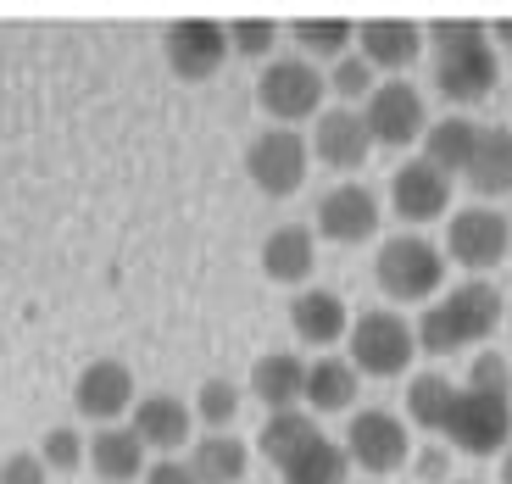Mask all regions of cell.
<instances>
[{
	"label": "cell",
	"mask_w": 512,
	"mask_h": 484,
	"mask_svg": "<svg viewBox=\"0 0 512 484\" xmlns=\"http://www.w3.org/2000/svg\"><path fill=\"white\" fill-rule=\"evenodd\" d=\"M407 423L440 434V446L462 457H501L512 446V357L479 351L468 384H451L446 373H412Z\"/></svg>",
	"instance_id": "cell-1"
},
{
	"label": "cell",
	"mask_w": 512,
	"mask_h": 484,
	"mask_svg": "<svg viewBox=\"0 0 512 484\" xmlns=\"http://www.w3.org/2000/svg\"><path fill=\"white\" fill-rule=\"evenodd\" d=\"M429 39V67H435V90L446 95L451 106H479L490 101L501 78L496 62V39H490V23H474V17H446V23L423 28Z\"/></svg>",
	"instance_id": "cell-2"
},
{
	"label": "cell",
	"mask_w": 512,
	"mask_h": 484,
	"mask_svg": "<svg viewBox=\"0 0 512 484\" xmlns=\"http://www.w3.org/2000/svg\"><path fill=\"white\" fill-rule=\"evenodd\" d=\"M507 323V295L490 279H462L457 290L435 295L423 306L418 329V357H457L468 345H485Z\"/></svg>",
	"instance_id": "cell-3"
},
{
	"label": "cell",
	"mask_w": 512,
	"mask_h": 484,
	"mask_svg": "<svg viewBox=\"0 0 512 484\" xmlns=\"http://www.w3.org/2000/svg\"><path fill=\"white\" fill-rule=\"evenodd\" d=\"M346 362L368 379H401L418 362V329L412 318H401L396 306H373L357 312L346 329Z\"/></svg>",
	"instance_id": "cell-4"
},
{
	"label": "cell",
	"mask_w": 512,
	"mask_h": 484,
	"mask_svg": "<svg viewBox=\"0 0 512 484\" xmlns=\"http://www.w3.org/2000/svg\"><path fill=\"white\" fill-rule=\"evenodd\" d=\"M373 284L384 290V301H435L446 284V251L423 234H390L373 256Z\"/></svg>",
	"instance_id": "cell-5"
},
{
	"label": "cell",
	"mask_w": 512,
	"mask_h": 484,
	"mask_svg": "<svg viewBox=\"0 0 512 484\" xmlns=\"http://www.w3.org/2000/svg\"><path fill=\"white\" fill-rule=\"evenodd\" d=\"M512 256V217L496 212V206H457L446 217V262L468 268L474 279L496 273Z\"/></svg>",
	"instance_id": "cell-6"
},
{
	"label": "cell",
	"mask_w": 512,
	"mask_h": 484,
	"mask_svg": "<svg viewBox=\"0 0 512 484\" xmlns=\"http://www.w3.org/2000/svg\"><path fill=\"white\" fill-rule=\"evenodd\" d=\"M323 95H329V73H318L307 56H279V62H268L256 73V106L279 128L301 123V117H318Z\"/></svg>",
	"instance_id": "cell-7"
},
{
	"label": "cell",
	"mask_w": 512,
	"mask_h": 484,
	"mask_svg": "<svg viewBox=\"0 0 512 484\" xmlns=\"http://www.w3.org/2000/svg\"><path fill=\"white\" fill-rule=\"evenodd\" d=\"M307 167H312V145L295 128H262L245 145V179L268 195V201H290L307 184Z\"/></svg>",
	"instance_id": "cell-8"
},
{
	"label": "cell",
	"mask_w": 512,
	"mask_h": 484,
	"mask_svg": "<svg viewBox=\"0 0 512 484\" xmlns=\"http://www.w3.org/2000/svg\"><path fill=\"white\" fill-rule=\"evenodd\" d=\"M346 462H357L362 473H396L412 462V423L390 407H362L346 423Z\"/></svg>",
	"instance_id": "cell-9"
},
{
	"label": "cell",
	"mask_w": 512,
	"mask_h": 484,
	"mask_svg": "<svg viewBox=\"0 0 512 484\" xmlns=\"http://www.w3.org/2000/svg\"><path fill=\"white\" fill-rule=\"evenodd\" d=\"M362 123H368L373 145L407 151V145L423 140V128H429V101H423V90L407 84V78H384L379 90L362 101Z\"/></svg>",
	"instance_id": "cell-10"
},
{
	"label": "cell",
	"mask_w": 512,
	"mask_h": 484,
	"mask_svg": "<svg viewBox=\"0 0 512 484\" xmlns=\"http://www.w3.org/2000/svg\"><path fill=\"white\" fill-rule=\"evenodd\" d=\"M162 56L179 78L201 84V78H212L223 67V56H229V23H218V17H179V23H167V34H162Z\"/></svg>",
	"instance_id": "cell-11"
},
{
	"label": "cell",
	"mask_w": 512,
	"mask_h": 484,
	"mask_svg": "<svg viewBox=\"0 0 512 484\" xmlns=\"http://www.w3.org/2000/svg\"><path fill=\"white\" fill-rule=\"evenodd\" d=\"M379 223H384V206L368 184L346 179L318 195V234L329 245H368L379 234Z\"/></svg>",
	"instance_id": "cell-12"
},
{
	"label": "cell",
	"mask_w": 512,
	"mask_h": 484,
	"mask_svg": "<svg viewBox=\"0 0 512 484\" xmlns=\"http://www.w3.org/2000/svg\"><path fill=\"white\" fill-rule=\"evenodd\" d=\"M73 407L84 412V418H95L106 429V423H117L128 407H134V368L117 357H95L90 368L73 379Z\"/></svg>",
	"instance_id": "cell-13"
},
{
	"label": "cell",
	"mask_w": 512,
	"mask_h": 484,
	"mask_svg": "<svg viewBox=\"0 0 512 484\" xmlns=\"http://www.w3.org/2000/svg\"><path fill=\"white\" fill-rule=\"evenodd\" d=\"M423 51H429V39H423V23H412V17H373V23H357V56L373 73H407Z\"/></svg>",
	"instance_id": "cell-14"
},
{
	"label": "cell",
	"mask_w": 512,
	"mask_h": 484,
	"mask_svg": "<svg viewBox=\"0 0 512 484\" xmlns=\"http://www.w3.org/2000/svg\"><path fill=\"white\" fill-rule=\"evenodd\" d=\"M390 206H396L401 223H435V217L451 212V179L423 156H412L390 173Z\"/></svg>",
	"instance_id": "cell-15"
},
{
	"label": "cell",
	"mask_w": 512,
	"mask_h": 484,
	"mask_svg": "<svg viewBox=\"0 0 512 484\" xmlns=\"http://www.w3.org/2000/svg\"><path fill=\"white\" fill-rule=\"evenodd\" d=\"M134 440H140L145 451H156V457H173V451H184L195 440V412L184 407L179 395H140L134 401Z\"/></svg>",
	"instance_id": "cell-16"
},
{
	"label": "cell",
	"mask_w": 512,
	"mask_h": 484,
	"mask_svg": "<svg viewBox=\"0 0 512 484\" xmlns=\"http://www.w3.org/2000/svg\"><path fill=\"white\" fill-rule=\"evenodd\" d=\"M312 156L334 173H351L373 156L368 123H362L357 106H334V112H318V128H312Z\"/></svg>",
	"instance_id": "cell-17"
},
{
	"label": "cell",
	"mask_w": 512,
	"mask_h": 484,
	"mask_svg": "<svg viewBox=\"0 0 512 484\" xmlns=\"http://www.w3.org/2000/svg\"><path fill=\"white\" fill-rule=\"evenodd\" d=\"M312 268H318V240H312L307 223H279V229L262 240V273H268L273 284L307 290Z\"/></svg>",
	"instance_id": "cell-18"
},
{
	"label": "cell",
	"mask_w": 512,
	"mask_h": 484,
	"mask_svg": "<svg viewBox=\"0 0 512 484\" xmlns=\"http://www.w3.org/2000/svg\"><path fill=\"white\" fill-rule=\"evenodd\" d=\"M290 329H295V340L301 345H340L346 340V329H351V312H346V301L334 290H295V301H290Z\"/></svg>",
	"instance_id": "cell-19"
},
{
	"label": "cell",
	"mask_w": 512,
	"mask_h": 484,
	"mask_svg": "<svg viewBox=\"0 0 512 484\" xmlns=\"http://www.w3.org/2000/svg\"><path fill=\"white\" fill-rule=\"evenodd\" d=\"M90 468H95L101 484H134V479H145V468H151V451L134 440V429L106 423V429L90 434Z\"/></svg>",
	"instance_id": "cell-20"
},
{
	"label": "cell",
	"mask_w": 512,
	"mask_h": 484,
	"mask_svg": "<svg viewBox=\"0 0 512 484\" xmlns=\"http://www.w3.org/2000/svg\"><path fill=\"white\" fill-rule=\"evenodd\" d=\"M462 179L479 195V206H496L501 195H512V128H479L474 162Z\"/></svg>",
	"instance_id": "cell-21"
},
{
	"label": "cell",
	"mask_w": 512,
	"mask_h": 484,
	"mask_svg": "<svg viewBox=\"0 0 512 484\" xmlns=\"http://www.w3.org/2000/svg\"><path fill=\"white\" fill-rule=\"evenodd\" d=\"M301 390H307V362L295 351H268V357L251 362V395L268 412H295L301 407Z\"/></svg>",
	"instance_id": "cell-22"
},
{
	"label": "cell",
	"mask_w": 512,
	"mask_h": 484,
	"mask_svg": "<svg viewBox=\"0 0 512 484\" xmlns=\"http://www.w3.org/2000/svg\"><path fill=\"white\" fill-rule=\"evenodd\" d=\"M190 473L195 484H245V473H251V451H245L240 434H195L190 440Z\"/></svg>",
	"instance_id": "cell-23"
},
{
	"label": "cell",
	"mask_w": 512,
	"mask_h": 484,
	"mask_svg": "<svg viewBox=\"0 0 512 484\" xmlns=\"http://www.w3.org/2000/svg\"><path fill=\"white\" fill-rule=\"evenodd\" d=\"M423 162L440 167V173H468V162H474V145H479V123L468 112H451V117H429V128H423Z\"/></svg>",
	"instance_id": "cell-24"
},
{
	"label": "cell",
	"mask_w": 512,
	"mask_h": 484,
	"mask_svg": "<svg viewBox=\"0 0 512 484\" xmlns=\"http://www.w3.org/2000/svg\"><path fill=\"white\" fill-rule=\"evenodd\" d=\"M318 440H323L318 418H312L307 407H295V412H268V423H262V434H256V451L284 473L295 457H307Z\"/></svg>",
	"instance_id": "cell-25"
},
{
	"label": "cell",
	"mask_w": 512,
	"mask_h": 484,
	"mask_svg": "<svg viewBox=\"0 0 512 484\" xmlns=\"http://www.w3.org/2000/svg\"><path fill=\"white\" fill-rule=\"evenodd\" d=\"M357 384L362 373L346 357H312L307 362V390H301V407L318 418V412H351L357 407Z\"/></svg>",
	"instance_id": "cell-26"
},
{
	"label": "cell",
	"mask_w": 512,
	"mask_h": 484,
	"mask_svg": "<svg viewBox=\"0 0 512 484\" xmlns=\"http://www.w3.org/2000/svg\"><path fill=\"white\" fill-rule=\"evenodd\" d=\"M290 34H295V45H301V56L318 67V62H340V56H351L357 23H346V17H301V23H290Z\"/></svg>",
	"instance_id": "cell-27"
},
{
	"label": "cell",
	"mask_w": 512,
	"mask_h": 484,
	"mask_svg": "<svg viewBox=\"0 0 512 484\" xmlns=\"http://www.w3.org/2000/svg\"><path fill=\"white\" fill-rule=\"evenodd\" d=\"M195 423H206L212 434H223L234 418H240V384H229V379H206L201 390H195Z\"/></svg>",
	"instance_id": "cell-28"
},
{
	"label": "cell",
	"mask_w": 512,
	"mask_h": 484,
	"mask_svg": "<svg viewBox=\"0 0 512 484\" xmlns=\"http://www.w3.org/2000/svg\"><path fill=\"white\" fill-rule=\"evenodd\" d=\"M273 45H279L273 17H234L229 23V51L245 56V62H273Z\"/></svg>",
	"instance_id": "cell-29"
},
{
	"label": "cell",
	"mask_w": 512,
	"mask_h": 484,
	"mask_svg": "<svg viewBox=\"0 0 512 484\" xmlns=\"http://www.w3.org/2000/svg\"><path fill=\"white\" fill-rule=\"evenodd\" d=\"M84 457H90V446H84V434H78L73 423H56V429H45L39 462H45L51 473H78V468H84Z\"/></svg>",
	"instance_id": "cell-30"
},
{
	"label": "cell",
	"mask_w": 512,
	"mask_h": 484,
	"mask_svg": "<svg viewBox=\"0 0 512 484\" xmlns=\"http://www.w3.org/2000/svg\"><path fill=\"white\" fill-rule=\"evenodd\" d=\"M329 90L340 95V101H368L373 90H379V73H373L368 62H362V56H340V62H334V73H329Z\"/></svg>",
	"instance_id": "cell-31"
},
{
	"label": "cell",
	"mask_w": 512,
	"mask_h": 484,
	"mask_svg": "<svg viewBox=\"0 0 512 484\" xmlns=\"http://www.w3.org/2000/svg\"><path fill=\"white\" fill-rule=\"evenodd\" d=\"M412 479L418 484H446L451 479V446H440V440H429L423 451H412Z\"/></svg>",
	"instance_id": "cell-32"
},
{
	"label": "cell",
	"mask_w": 512,
	"mask_h": 484,
	"mask_svg": "<svg viewBox=\"0 0 512 484\" xmlns=\"http://www.w3.org/2000/svg\"><path fill=\"white\" fill-rule=\"evenodd\" d=\"M0 484H51V468L39 462V451H12L0 457Z\"/></svg>",
	"instance_id": "cell-33"
},
{
	"label": "cell",
	"mask_w": 512,
	"mask_h": 484,
	"mask_svg": "<svg viewBox=\"0 0 512 484\" xmlns=\"http://www.w3.org/2000/svg\"><path fill=\"white\" fill-rule=\"evenodd\" d=\"M140 484H195V473H190V462H179V457H156Z\"/></svg>",
	"instance_id": "cell-34"
},
{
	"label": "cell",
	"mask_w": 512,
	"mask_h": 484,
	"mask_svg": "<svg viewBox=\"0 0 512 484\" xmlns=\"http://www.w3.org/2000/svg\"><path fill=\"white\" fill-rule=\"evenodd\" d=\"M490 39H496V45H507V51H512V17H496V23H490Z\"/></svg>",
	"instance_id": "cell-35"
},
{
	"label": "cell",
	"mask_w": 512,
	"mask_h": 484,
	"mask_svg": "<svg viewBox=\"0 0 512 484\" xmlns=\"http://www.w3.org/2000/svg\"><path fill=\"white\" fill-rule=\"evenodd\" d=\"M501 484H512V446L501 451Z\"/></svg>",
	"instance_id": "cell-36"
},
{
	"label": "cell",
	"mask_w": 512,
	"mask_h": 484,
	"mask_svg": "<svg viewBox=\"0 0 512 484\" xmlns=\"http://www.w3.org/2000/svg\"><path fill=\"white\" fill-rule=\"evenodd\" d=\"M507 329H512V295H507Z\"/></svg>",
	"instance_id": "cell-37"
},
{
	"label": "cell",
	"mask_w": 512,
	"mask_h": 484,
	"mask_svg": "<svg viewBox=\"0 0 512 484\" xmlns=\"http://www.w3.org/2000/svg\"><path fill=\"white\" fill-rule=\"evenodd\" d=\"M457 484H479V479H457Z\"/></svg>",
	"instance_id": "cell-38"
}]
</instances>
